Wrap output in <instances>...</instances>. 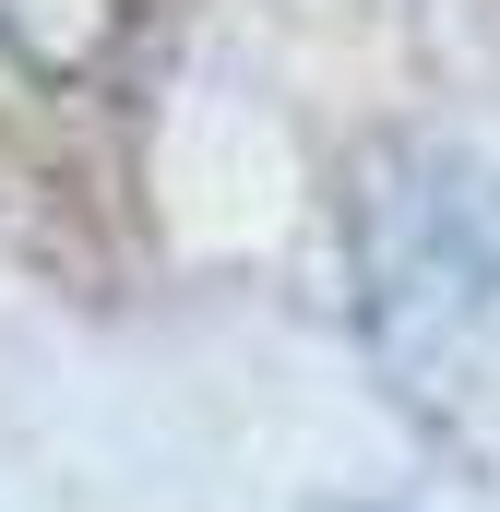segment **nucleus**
Returning a JSON list of instances; mask_svg holds the SVG:
<instances>
[{
  "label": "nucleus",
  "instance_id": "2",
  "mask_svg": "<svg viewBox=\"0 0 500 512\" xmlns=\"http://www.w3.org/2000/svg\"><path fill=\"white\" fill-rule=\"evenodd\" d=\"M131 24H143V0H0V48H12V72H36V84H96L108 60L131 48Z\"/></svg>",
  "mask_w": 500,
  "mask_h": 512
},
{
  "label": "nucleus",
  "instance_id": "1",
  "mask_svg": "<svg viewBox=\"0 0 500 512\" xmlns=\"http://www.w3.org/2000/svg\"><path fill=\"white\" fill-rule=\"evenodd\" d=\"M346 262L393 393H453L500 322V179L465 143H370L346 191Z\"/></svg>",
  "mask_w": 500,
  "mask_h": 512
}]
</instances>
